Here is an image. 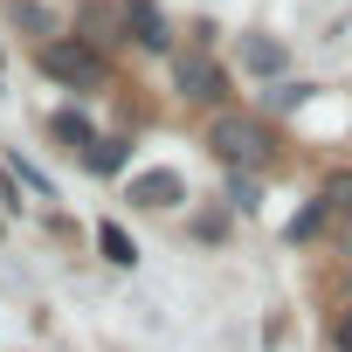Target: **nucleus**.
Returning <instances> with one entry per match:
<instances>
[{
	"label": "nucleus",
	"instance_id": "nucleus-1",
	"mask_svg": "<svg viewBox=\"0 0 352 352\" xmlns=\"http://www.w3.org/2000/svg\"><path fill=\"white\" fill-rule=\"evenodd\" d=\"M208 145H214V159L235 166V173H263V166L276 159L270 124H263V118H242V111H221V118L208 124Z\"/></svg>",
	"mask_w": 352,
	"mask_h": 352
},
{
	"label": "nucleus",
	"instance_id": "nucleus-2",
	"mask_svg": "<svg viewBox=\"0 0 352 352\" xmlns=\"http://www.w3.org/2000/svg\"><path fill=\"white\" fill-rule=\"evenodd\" d=\"M42 76H56L69 90H90V83H104V56L83 35H56V42H42Z\"/></svg>",
	"mask_w": 352,
	"mask_h": 352
},
{
	"label": "nucleus",
	"instance_id": "nucleus-3",
	"mask_svg": "<svg viewBox=\"0 0 352 352\" xmlns=\"http://www.w3.org/2000/svg\"><path fill=\"white\" fill-rule=\"evenodd\" d=\"M173 83H180V97H194V104H208V97H221V90H228V83H221V63H214L208 49L173 56Z\"/></svg>",
	"mask_w": 352,
	"mask_h": 352
},
{
	"label": "nucleus",
	"instance_id": "nucleus-4",
	"mask_svg": "<svg viewBox=\"0 0 352 352\" xmlns=\"http://www.w3.org/2000/svg\"><path fill=\"white\" fill-rule=\"evenodd\" d=\"M131 201H138V208H180V201H187V180H180L173 166H152V173L131 180Z\"/></svg>",
	"mask_w": 352,
	"mask_h": 352
},
{
	"label": "nucleus",
	"instance_id": "nucleus-5",
	"mask_svg": "<svg viewBox=\"0 0 352 352\" xmlns=\"http://www.w3.org/2000/svg\"><path fill=\"white\" fill-rule=\"evenodd\" d=\"M124 28H131L138 49H159V56L173 49V28H166V14L152 8V0H131V8H124Z\"/></svg>",
	"mask_w": 352,
	"mask_h": 352
},
{
	"label": "nucleus",
	"instance_id": "nucleus-6",
	"mask_svg": "<svg viewBox=\"0 0 352 352\" xmlns=\"http://www.w3.org/2000/svg\"><path fill=\"white\" fill-rule=\"evenodd\" d=\"M242 63H249L256 76H283V69H290V49L270 42V35H242Z\"/></svg>",
	"mask_w": 352,
	"mask_h": 352
},
{
	"label": "nucleus",
	"instance_id": "nucleus-7",
	"mask_svg": "<svg viewBox=\"0 0 352 352\" xmlns=\"http://www.w3.org/2000/svg\"><path fill=\"white\" fill-rule=\"evenodd\" d=\"M331 221H345V214L331 208V194H311V201H304V214L290 221V242H311V235H318V228H331Z\"/></svg>",
	"mask_w": 352,
	"mask_h": 352
},
{
	"label": "nucleus",
	"instance_id": "nucleus-8",
	"mask_svg": "<svg viewBox=\"0 0 352 352\" xmlns=\"http://www.w3.org/2000/svg\"><path fill=\"white\" fill-rule=\"evenodd\" d=\"M97 249H104V263H118V270H131V263H138V242H131L118 221H104V228H97Z\"/></svg>",
	"mask_w": 352,
	"mask_h": 352
},
{
	"label": "nucleus",
	"instance_id": "nucleus-9",
	"mask_svg": "<svg viewBox=\"0 0 352 352\" xmlns=\"http://www.w3.org/2000/svg\"><path fill=\"white\" fill-rule=\"evenodd\" d=\"M49 131H56L63 145H83V152L97 145V131H90V118H83V111H56V118H49Z\"/></svg>",
	"mask_w": 352,
	"mask_h": 352
},
{
	"label": "nucleus",
	"instance_id": "nucleus-10",
	"mask_svg": "<svg viewBox=\"0 0 352 352\" xmlns=\"http://www.w3.org/2000/svg\"><path fill=\"white\" fill-rule=\"evenodd\" d=\"M83 159H90V173H124V138H97Z\"/></svg>",
	"mask_w": 352,
	"mask_h": 352
},
{
	"label": "nucleus",
	"instance_id": "nucleus-11",
	"mask_svg": "<svg viewBox=\"0 0 352 352\" xmlns=\"http://www.w3.org/2000/svg\"><path fill=\"white\" fill-rule=\"evenodd\" d=\"M14 173H21V187H35V194H42V201H49V194H56V187H49V173H35V166H28V159H14Z\"/></svg>",
	"mask_w": 352,
	"mask_h": 352
},
{
	"label": "nucleus",
	"instance_id": "nucleus-12",
	"mask_svg": "<svg viewBox=\"0 0 352 352\" xmlns=\"http://www.w3.org/2000/svg\"><path fill=\"white\" fill-rule=\"evenodd\" d=\"M304 97H311V83H283V90H276V111H297Z\"/></svg>",
	"mask_w": 352,
	"mask_h": 352
},
{
	"label": "nucleus",
	"instance_id": "nucleus-13",
	"mask_svg": "<svg viewBox=\"0 0 352 352\" xmlns=\"http://www.w3.org/2000/svg\"><path fill=\"white\" fill-rule=\"evenodd\" d=\"M235 208H256V173H235Z\"/></svg>",
	"mask_w": 352,
	"mask_h": 352
},
{
	"label": "nucleus",
	"instance_id": "nucleus-14",
	"mask_svg": "<svg viewBox=\"0 0 352 352\" xmlns=\"http://www.w3.org/2000/svg\"><path fill=\"white\" fill-rule=\"evenodd\" d=\"M338 352H352V304L338 311Z\"/></svg>",
	"mask_w": 352,
	"mask_h": 352
},
{
	"label": "nucleus",
	"instance_id": "nucleus-15",
	"mask_svg": "<svg viewBox=\"0 0 352 352\" xmlns=\"http://www.w3.org/2000/svg\"><path fill=\"white\" fill-rule=\"evenodd\" d=\"M0 201H8V208H14V187H8V166H0Z\"/></svg>",
	"mask_w": 352,
	"mask_h": 352
},
{
	"label": "nucleus",
	"instance_id": "nucleus-16",
	"mask_svg": "<svg viewBox=\"0 0 352 352\" xmlns=\"http://www.w3.org/2000/svg\"><path fill=\"white\" fill-rule=\"evenodd\" d=\"M338 249H345V256H352V221H345V228H338Z\"/></svg>",
	"mask_w": 352,
	"mask_h": 352
}]
</instances>
